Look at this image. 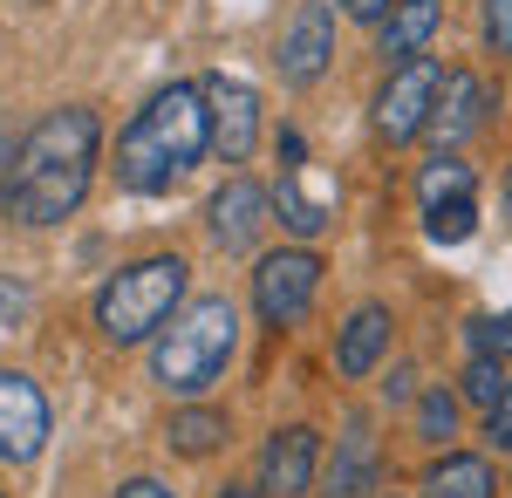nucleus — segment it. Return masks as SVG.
I'll return each instance as SVG.
<instances>
[{"instance_id": "obj_1", "label": "nucleus", "mask_w": 512, "mask_h": 498, "mask_svg": "<svg viewBox=\"0 0 512 498\" xmlns=\"http://www.w3.org/2000/svg\"><path fill=\"white\" fill-rule=\"evenodd\" d=\"M96 151H103V116L89 103L48 110L7 151V171H0L7 219L14 226H62V219H76L82 198H89V178H96Z\"/></svg>"}, {"instance_id": "obj_2", "label": "nucleus", "mask_w": 512, "mask_h": 498, "mask_svg": "<svg viewBox=\"0 0 512 498\" xmlns=\"http://www.w3.org/2000/svg\"><path fill=\"white\" fill-rule=\"evenodd\" d=\"M212 151V116H205V89L198 82H171L144 110L130 116L117 137V178L130 192H171L198 157Z\"/></svg>"}, {"instance_id": "obj_3", "label": "nucleus", "mask_w": 512, "mask_h": 498, "mask_svg": "<svg viewBox=\"0 0 512 498\" xmlns=\"http://www.w3.org/2000/svg\"><path fill=\"white\" fill-rule=\"evenodd\" d=\"M239 342V314L226 294H205L185 314H171V328H158V348H151V376H158L171 396H198L226 376Z\"/></svg>"}, {"instance_id": "obj_4", "label": "nucleus", "mask_w": 512, "mask_h": 498, "mask_svg": "<svg viewBox=\"0 0 512 498\" xmlns=\"http://www.w3.org/2000/svg\"><path fill=\"white\" fill-rule=\"evenodd\" d=\"M185 260L178 253H151V260H137V267H117L103 280V294H96V328H103V342L110 348H130V342H151L164 321L178 314L185 301Z\"/></svg>"}, {"instance_id": "obj_5", "label": "nucleus", "mask_w": 512, "mask_h": 498, "mask_svg": "<svg viewBox=\"0 0 512 498\" xmlns=\"http://www.w3.org/2000/svg\"><path fill=\"white\" fill-rule=\"evenodd\" d=\"M437 82H444V62H437V55H410V62H396L390 82H383V96H376V137H383V144H410V137H424L431 103H437Z\"/></svg>"}, {"instance_id": "obj_6", "label": "nucleus", "mask_w": 512, "mask_h": 498, "mask_svg": "<svg viewBox=\"0 0 512 498\" xmlns=\"http://www.w3.org/2000/svg\"><path fill=\"white\" fill-rule=\"evenodd\" d=\"M315 294H321V253H308V246H280V253H267L260 273H253V307H260L267 328L301 321V314L315 307Z\"/></svg>"}, {"instance_id": "obj_7", "label": "nucleus", "mask_w": 512, "mask_h": 498, "mask_svg": "<svg viewBox=\"0 0 512 498\" xmlns=\"http://www.w3.org/2000/svg\"><path fill=\"white\" fill-rule=\"evenodd\" d=\"M48 430H55V410L41 383L21 369H0V464H35L48 451Z\"/></svg>"}, {"instance_id": "obj_8", "label": "nucleus", "mask_w": 512, "mask_h": 498, "mask_svg": "<svg viewBox=\"0 0 512 498\" xmlns=\"http://www.w3.org/2000/svg\"><path fill=\"white\" fill-rule=\"evenodd\" d=\"M280 82L287 89H308V82H321V69L335 62V7L328 0H301L294 7V21L280 28Z\"/></svg>"}, {"instance_id": "obj_9", "label": "nucleus", "mask_w": 512, "mask_h": 498, "mask_svg": "<svg viewBox=\"0 0 512 498\" xmlns=\"http://www.w3.org/2000/svg\"><path fill=\"white\" fill-rule=\"evenodd\" d=\"M205 116H212V144L226 164H246L253 144H260V89L239 76H205Z\"/></svg>"}, {"instance_id": "obj_10", "label": "nucleus", "mask_w": 512, "mask_h": 498, "mask_svg": "<svg viewBox=\"0 0 512 498\" xmlns=\"http://www.w3.org/2000/svg\"><path fill=\"white\" fill-rule=\"evenodd\" d=\"M315 464H321V437L308 423L274 430L267 451H260V498H308L315 492Z\"/></svg>"}, {"instance_id": "obj_11", "label": "nucleus", "mask_w": 512, "mask_h": 498, "mask_svg": "<svg viewBox=\"0 0 512 498\" xmlns=\"http://www.w3.org/2000/svg\"><path fill=\"white\" fill-rule=\"evenodd\" d=\"M267 192L253 185V178H226L212 205H205V219H212V239H219V253H253L260 246V232H267Z\"/></svg>"}, {"instance_id": "obj_12", "label": "nucleus", "mask_w": 512, "mask_h": 498, "mask_svg": "<svg viewBox=\"0 0 512 498\" xmlns=\"http://www.w3.org/2000/svg\"><path fill=\"white\" fill-rule=\"evenodd\" d=\"M478 123H485V82H478L472 69H444L424 130H437V144H465Z\"/></svg>"}, {"instance_id": "obj_13", "label": "nucleus", "mask_w": 512, "mask_h": 498, "mask_svg": "<svg viewBox=\"0 0 512 498\" xmlns=\"http://www.w3.org/2000/svg\"><path fill=\"white\" fill-rule=\"evenodd\" d=\"M437 21H444V0H390V14L376 21V48H383V62H410V55H424L437 35Z\"/></svg>"}, {"instance_id": "obj_14", "label": "nucleus", "mask_w": 512, "mask_h": 498, "mask_svg": "<svg viewBox=\"0 0 512 498\" xmlns=\"http://www.w3.org/2000/svg\"><path fill=\"white\" fill-rule=\"evenodd\" d=\"M390 307H355L349 314V328H342V335H335V369H342V376H369V369H376V362H383V355H390Z\"/></svg>"}, {"instance_id": "obj_15", "label": "nucleus", "mask_w": 512, "mask_h": 498, "mask_svg": "<svg viewBox=\"0 0 512 498\" xmlns=\"http://www.w3.org/2000/svg\"><path fill=\"white\" fill-rule=\"evenodd\" d=\"M280 157H287V171H280V226L301 232V239H315V232H328L335 205H328V198H308V192H301V137H294V130L280 137Z\"/></svg>"}, {"instance_id": "obj_16", "label": "nucleus", "mask_w": 512, "mask_h": 498, "mask_svg": "<svg viewBox=\"0 0 512 498\" xmlns=\"http://www.w3.org/2000/svg\"><path fill=\"white\" fill-rule=\"evenodd\" d=\"M369 492H376V444L362 423H349L335 458H328V498H369Z\"/></svg>"}, {"instance_id": "obj_17", "label": "nucleus", "mask_w": 512, "mask_h": 498, "mask_svg": "<svg viewBox=\"0 0 512 498\" xmlns=\"http://www.w3.org/2000/svg\"><path fill=\"white\" fill-rule=\"evenodd\" d=\"M492 464L472 458V451H458V458H437L424 471V498H492Z\"/></svg>"}, {"instance_id": "obj_18", "label": "nucleus", "mask_w": 512, "mask_h": 498, "mask_svg": "<svg viewBox=\"0 0 512 498\" xmlns=\"http://www.w3.org/2000/svg\"><path fill=\"white\" fill-rule=\"evenodd\" d=\"M424 232H431V246H465L478 232V192L472 198H424Z\"/></svg>"}, {"instance_id": "obj_19", "label": "nucleus", "mask_w": 512, "mask_h": 498, "mask_svg": "<svg viewBox=\"0 0 512 498\" xmlns=\"http://www.w3.org/2000/svg\"><path fill=\"white\" fill-rule=\"evenodd\" d=\"M164 437H171V451L205 458V451H219V444H226V417H219V410H171Z\"/></svg>"}, {"instance_id": "obj_20", "label": "nucleus", "mask_w": 512, "mask_h": 498, "mask_svg": "<svg viewBox=\"0 0 512 498\" xmlns=\"http://www.w3.org/2000/svg\"><path fill=\"white\" fill-rule=\"evenodd\" d=\"M478 192V178H472V164H458L451 151H437L424 171H417V198H472Z\"/></svg>"}, {"instance_id": "obj_21", "label": "nucleus", "mask_w": 512, "mask_h": 498, "mask_svg": "<svg viewBox=\"0 0 512 498\" xmlns=\"http://www.w3.org/2000/svg\"><path fill=\"white\" fill-rule=\"evenodd\" d=\"M465 396H472L478 410H492V403H499V389H506V362H499V355H472V362H465Z\"/></svg>"}, {"instance_id": "obj_22", "label": "nucleus", "mask_w": 512, "mask_h": 498, "mask_svg": "<svg viewBox=\"0 0 512 498\" xmlns=\"http://www.w3.org/2000/svg\"><path fill=\"white\" fill-rule=\"evenodd\" d=\"M451 423H458V396H451V389H424V403H417V437L444 444Z\"/></svg>"}, {"instance_id": "obj_23", "label": "nucleus", "mask_w": 512, "mask_h": 498, "mask_svg": "<svg viewBox=\"0 0 512 498\" xmlns=\"http://www.w3.org/2000/svg\"><path fill=\"white\" fill-rule=\"evenodd\" d=\"M472 348H478V355H499V362H506V355H512V307H506V314H485V321H472Z\"/></svg>"}, {"instance_id": "obj_24", "label": "nucleus", "mask_w": 512, "mask_h": 498, "mask_svg": "<svg viewBox=\"0 0 512 498\" xmlns=\"http://www.w3.org/2000/svg\"><path fill=\"white\" fill-rule=\"evenodd\" d=\"M485 444L512 451V376H506V389H499V403L485 410Z\"/></svg>"}, {"instance_id": "obj_25", "label": "nucleus", "mask_w": 512, "mask_h": 498, "mask_svg": "<svg viewBox=\"0 0 512 498\" xmlns=\"http://www.w3.org/2000/svg\"><path fill=\"white\" fill-rule=\"evenodd\" d=\"M485 41L512 55V0H485Z\"/></svg>"}, {"instance_id": "obj_26", "label": "nucleus", "mask_w": 512, "mask_h": 498, "mask_svg": "<svg viewBox=\"0 0 512 498\" xmlns=\"http://www.w3.org/2000/svg\"><path fill=\"white\" fill-rule=\"evenodd\" d=\"M21 314H28V287L0 280V328H7V321H21Z\"/></svg>"}, {"instance_id": "obj_27", "label": "nucleus", "mask_w": 512, "mask_h": 498, "mask_svg": "<svg viewBox=\"0 0 512 498\" xmlns=\"http://www.w3.org/2000/svg\"><path fill=\"white\" fill-rule=\"evenodd\" d=\"M342 14H349V21H383L390 0H342Z\"/></svg>"}, {"instance_id": "obj_28", "label": "nucleus", "mask_w": 512, "mask_h": 498, "mask_svg": "<svg viewBox=\"0 0 512 498\" xmlns=\"http://www.w3.org/2000/svg\"><path fill=\"white\" fill-rule=\"evenodd\" d=\"M117 498H178V492H171V485H158V478H130Z\"/></svg>"}, {"instance_id": "obj_29", "label": "nucleus", "mask_w": 512, "mask_h": 498, "mask_svg": "<svg viewBox=\"0 0 512 498\" xmlns=\"http://www.w3.org/2000/svg\"><path fill=\"white\" fill-rule=\"evenodd\" d=\"M219 498H260V485H226Z\"/></svg>"}, {"instance_id": "obj_30", "label": "nucleus", "mask_w": 512, "mask_h": 498, "mask_svg": "<svg viewBox=\"0 0 512 498\" xmlns=\"http://www.w3.org/2000/svg\"><path fill=\"white\" fill-rule=\"evenodd\" d=\"M0 171H7V137H0Z\"/></svg>"}, {"instance_id": "obj_31", "label": "nucleus", "mask_w": 512, "mask_h": 498, "mask_svg": "<svg viewBox=\"0 0 512 498\" xmlns=\"http://www.w3.org/2000/svg\"><path fill=\"white\" fill-rule=\"evenodd\" d=\"M506 212H512V178H506Z\"/></svg>"}, {"instance_id": "obj_32", "label": "nucleus", "mask_w": 512, "mask_h": 498, "mask_svg": "<svg viewBox=\"0 0 512 498\" xmlns=\"http://www.w3.org/2000/svg\"><path fill=\"white\" fill-rule=\"evenodd\" d=\"M28 7H48V0H28Z\"/></svg>"}, {"instance_id": "obj_33", "label": "nucleus", "mask_w": 512, "mask_h": 498, "mask_svg": "<svg viewBox=\"0 0 512 498\" xmlns=\"http://www.w3.org/2000/svg\"><path fill=\"white\" fill-rule=\"evenodd\" d=\"M383 498H396V492H383Z\"/></svg>"}]
</instances>
